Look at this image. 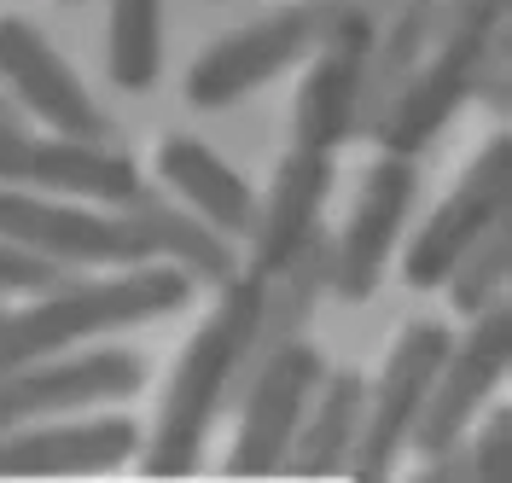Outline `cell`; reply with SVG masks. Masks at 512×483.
<instances>
[{
	"instance_id": "cell-8",
	"label": "cell",
	"mask_w": 512,
	"mask_h": 483,
	"mask_svg": "<svg viewBox=\"0 0 512 483\" xmlns=\"http://www.w3.org/2000/svg\"><path fill=\"white\" fill-rule=\"evenodd\" d=\"M0 239H18L30 251L70 262V268H134V262H152V239L117 216H99L82 204H53V198H35L24 187H0Z\"/></svg>"
},
{
	"instance_id": "cell-6",
	"label": "cell",
	"mask_w": 512,
	"mask_h": 483,
	"mask_svg": "<svg viewBox=\"0 0 512 483\" xmlns=\"http://www.w3.org/2000/svg\"><path fill=\"white\" fill-rule=\"evenodd\" d=\"M507 355H512V315L507 303H489L483 315H472V338L448 344L443 367L425 390V408H419L414 437H408V449H419V460L454 449L472 431V414L489 402V390L507 373Z\"/></svg>"
},
{
	"instance_id": "cell-22",
	"label": "cell",
	"mask_w": 512,
	"mask_h": 483,
	"mask_svg": "<svg viewBox=\"0 0 512 483\" xmlns=\"http://www.w3.org/2000/svg\"><path fill=\"white\" fill-rule=\"evenodd\" d=\"M507 268H512V210H507V216H495V222L472 239V251L448 268V280H443L448 303H454L466 321H472V315H483L489 303H501Z\"/></svg>"
},
{
	"instance_id": "cell-16",
	"label": "cell",
	"mask_w": 512,
	"mask_h": 483,
	"mask_svg": "<svg viewBox=\"0 0 512 483\" xmlns=\"http://www.w3.org/2000/svg\"><path fill=\"white\" fill-rule=\"evenodd\" d=\"M443 18V0H390V12L379 18V30L367 41V70H361V99H355V129L361 140H373L379 123L390 117V105L402 99L408 76L419 70L431 35Z\"/></svg>"
},
{
	"instance_id": "cell-5",
	"label": "cell",
	"mask_w": 512,
	"mask_h": 483,
	"mask_svg": "<svg viewBox=\"0 0 512 483\" xmlns=\"http://www.w3.org/2000/svg\"><path fill=\"white\" fill-rule=\"evenodd\" d=\"M448 344H454V338H448L443 321L402 326V338H396V350L384 361L379 385H367L361 431H355V449H350V466H344V472H355V478H384V472H396V460H402L408 437H414V419H419V408H425V390L437 379Z\"/></svg>"
},
{
	"instance_id": "cell-2",
	"label": "cell",
	"mask_w": 512,
	"mask_h": 483,
	"mask_svg": "<svg viewBox=\"0 0 512 483\" xmlns=\"http://www.w3.org/2000/svg\"><path fill=\"white\" fill-rule=\"evenodd\" d=\"M187 297H192V274H181L175 262H169V268L134 262L117 280H82V274H76V280H64V286L41 291L35 309L0 315V373L30 367V361H47V355L94 338V332H123V326L175 315Z\"/></svg>"
},
{
	"instance_id": "cell-4",
	"label": "cell",
	"mask_w": 512,
	"mask_h": 483,
	"mask_svg": "<svg viewBox=\"0 0 512 483\" xmlns=\"http://www.w3.org/2000/svg\"><path fill=\"white\" fill-rule=\"evenodd\" d=\"M501 24H507V0H443V18H437V35H431L425 59H419L402 99L390 105V117L373 134L384 152L414 158V152H425L448 129V117L472 99L478 65L489 53V35Z\"/></svg>"
},
{
	"instance_id": "cell-1",
	"label": "cell",
	"mask_w": 512,
	"mask_h": 483,
	"mask_svg": "<svg viewBox=\"0 0 512 483\" xmlns=\"http://www.w3.org/2000/svg\"><path fill=\"white\" fill-rule=\"evenodd\" d=\"M256 303H262V274H227L222 280V303L210 309V321L198 326L192 344L181 350V367L169 379L158 425L146 437V472H192L198 466L210 425L239 390Z\"/></svg>"
},
{
	"instance_id": "cell-15",
	"label": "cell",
	"mask_w": 512,
	"mask_h": 483,
	"mask_svg": "<svg viewBox=\"0 0 512 483\" xmlns=\"http://www.w3.org/2000/svg\"><path fill=\"white\" fill-rule=\"evenodd\" d=\"M332 193V152L291 146L286 163L274 169V187L251 216V274L286 268L320 227V204Z\"/></svg>"
},
{
	"instance_id": "cell-11",
	"label": "cell",
	"mask_w": 512,
	"mask_h": 483,
	"mask_svg": "<svg viewBox=\"0 0 512 483\" xmlns=\"http://www.w3.org/2000/svg\"><path fill=\"white\" fill-rule=\"evenodd\" d=\"M414 193H419L414 158L384 152V158L367 169L350 227L332 239V280H326L332 297H344V303H367V297L379 291L384 262H390V251H396V233H402L408 210H414Z\"/></svg>"
},
{
	"instance_id": "cell-10",
	"label": "cell",
	"mask_w": 512,
	"mask_h": 483,
	"mask_svg": "<svg viewBox=\"0 0 512 483\" xmlns=\"http://www.w3.org/2000/svg\"><path fill=\"white\" fill-rule=\"evenodd\" d=\"M146 385V361L134 350H99V355H76V361H30L0 373V431H18L30 419H59L94 402H123Z\"/></svg>"
},
{
	"instance_id": "cell-12",
	"label": "cell",
	"mask_w": 512,
	"mask_h": 483,
	"mask_svg": "<svg viewBox=\"0 0 512 483\" xmlns=\"http://www.w3.org/2000/svg\"><path fill=\"white\" fill-rule=\"evenodd\" d=\"M507 210H512V140L495 134L478 158H472V169L460 175V187L437 204V216L425 222V233L414 239L408 268H402L408 286L414 291L443 286L448 268L472 251V239H478L495 216H507Z\"/></svg>"
},
{
	"instance_id": "cell-14",
	"label": "cell",
	"mask_w": 512,
	"mask_h": 483,
	"mask_svg": "<svg viewBox=\"0 0 512 483\" xmlns=\"http://www.w3.org/2000/svg\"><path fill=\"white\" fill-rule=\"evenodd\" d=\"M379 30V18H350L344 30H332L315 47V70L297 88L291 111V146L309 152H338L355 140V99H361V70H367V41Z\"/></svg>"
},
{
	"instance_id": "cell-24",
	"label": "cell",
	"mask_w": 512,
	"mask_h": 483,
	"mask_svg": "<svg viewBox=\"0 0 512 483\" xmlns=\"http://www.w3.org/2000/svg\"><path fill=\"white\" fill-rule=\"evenodd\" d=\"M460 454H466V478H483V483L507 478L512 472V414L507 408H495L478 437H460Z\"/></svg>"
},
{
	"instance_id": "cell-20",
	"label": "cell",
	"mask_w": 512,
	"mask_h": 483,
	"mask_svg": "<svg viewBox=\"0 0 512 483\" xmlns=\"http://www.w3.org/2000/svg\"><path fill=\"white\" fill-rule=\"evenodd\" d=\"M361 408H367V379L361 373L344 367V373L320 379L280 472H344L355 449V431H361Z\"/></svg>"
},
{
	"instance_id": "cell-18",
	"label": "cell",
	"mask_w": 512,
	"mask_h": 483,
	"mask_svg": "<svg viewBox=\"0 0 512 483\" xmlns=\"http://www.w3.org/2000/svg\"><path fill=\"white\" fill-rule=\"evenodd\" d=\"M158 169H163V181L192 204V216H204L222 239L251 233L256 193L245 187V175H239L233 163L216 158L204 140H192V134H169V140L158 146Z\"/></svg>"
},
{
	"instance_id": "cell-3",
	"label": "cell",
	"mask_w": 512,
	"mask_h": 483,
	"mask_svg": "<svg viewBox=\"0 0 512 483\" xmlns=\"http://www.w3.org/2000/svg\"><path fill=\"white\" fill-rule=\"evenodd\" d=\"M384 12H390V0H291V6L256 18L245 30L222 35L187 70V99L198 111H222L233 99L256 94L262 82H274L297 59H309L320 41L332 30H344L350 18H384Z\"/></svg>"
},
{
	"instance_id": "cell-13",
	"label": "cell",
	"mask_w": 512,
	"mask_h": 483,
	"mask_svg": "<svg viewBox=\"0 0 512 483\" xmlns=\"http://www.w3.org/2000/svg\"><path fill=\"white\" fill-rule=\"evenodd\" d=\"M0 82L12 88V99L41 117L53 134L70 140H111V123L99 111L88 88L76 82V70L64 65V53L35 30L30 18H0Z\"/></svg>"
},
{
	"instance_id": "cell-26",
	"label": "cell",
	"mask_w": 512,
	"mask_h": 483,
	"mask_svg": "<svg viewBox=\"0 0 512 483\" xmlns=\"http://www.w3.org/2000/svg\"><path fill=\"white\" fill-rule=\"evenodd\" d=\"M0 117H12V105H6V88H0Z\"/></svg>"
},
{
	"instance_id": "cell-19",
	"label": "cell",
	"mask_w": 512,
	"mask_h": 483,
	"mask_svg": "<svg viewBox=\"0 0 512 483\" xmlns=\"http://www.w3.org/2000/svg\"><path fill=\"white\" fill-rule=\"evenodd\" d=\"M117 210L152 239V257H169L181 274H192V286H198V280H204V286H222L227 274H239L233 245H227L222 233L204 222V216H192L181 204H169L163 193H152V187H140L134 198H123Z\"/></svg>"
},
{
	"instance_id": "cell-7",
	"label": "cell",
	"mask_w": 512,
	"mask_h": 483,
	"mask_svg": "<svg viewBox=\"0 0 512 483\" xmlns=\"http://www.w3.org/2000/svg\"><path fill=\"white\" fill-rule=\"evenodd\" d=\"M320 379H326V361L303 338L268 355L233 396L239 402V443L227 454V472H280Z\"/></svg>"
},
{
	"instance_id": "cell-27",
	"label": "cell",
	"mask_w": 512,
	"mask_h": 483,
	"mask_svg": "<svg viewBox=\"0 0 512 483\" xmlns=\"http://www.w3.org/2000/svg\"><path fill=\"white\" fill-rule=\"evenodd\" d=\"M0 315H6V309H0Z\"/></svg>"
},
{
	"instance_id": "cell-17",
	"label": "cell",
	"mask_w": 512,
	"mask_h": 483,
	"mask_svg": "<svg viewBox=\"0 0 512 483\" xmlns=\"http://www.w3.org/2000/svg\"><path fill=\"white\" fill-rule=\"evenodd\" d=\"M140 449V425L123 414L76 425H18L0 431V472H111Z\"/></svg>"
},
{
	"instance_id": "cell-25",
	"label": "cell",
	"mask_w": 512,
	"mask_h": 483,
	"mask_svg": "<svg viewBox=\"0 0 512 483\" xmlns=\"http://www.w3.org/2000/svg\"><path fill=\"white\" fill-rule=\"evenodd\" d=\"M507 76H512V30L501 24V30L489 35V53H483V65H478L472 99H483L489 111H507Z\"/></svg>"
},
{
	"instance_id": "cell-23",
	"label": "cell",
	"mask_w": 512,
	"mask_h": 483,
	"mask_svg": "<svg viewBox=\"0 0 512 483\" xmlns=\"http://www.w3.org/2000/svg\"><path fill=\"white\" fill-rule=\"evenodd\" d=\"M64 280H76V268L59 257H47V251H30V245H18V239H0V297H12V291H41L64 286Z\"/></svg>"
},
{
	"instance_id": "cell-9",
	"label": "cell",
	"mask_w": 512,
	"mask_h": 483,
	"mask_svg": "<svg viewBox=\"0 0 512 483\" xmlns=\"http://www.w3.org/2000/svg\"><path fill=\"white\" fill-rule=\"evenodd\" d=\"M0 187H41V193H76L99 204H123L146 181L134 158L111 152L105 140H70L53 134L41 140L18 117H0Z\"/></svg>"
},
{
	"instance_id": "cell-21",
	"label": "cell",
	"mask_w": 512,
	"mask_h": 483,
	"mask_svg": "<svg viewBox=\"0 0 512 483\" xmlns=\"http://www.w3.org/2000/svg\"><path fill=\"white\" fill-rule=\"evenodd\" d=\"M163 65V0H111V76L117 88H152Z\"/></svg>"
}]
</instances>
